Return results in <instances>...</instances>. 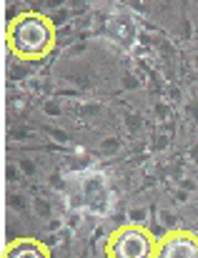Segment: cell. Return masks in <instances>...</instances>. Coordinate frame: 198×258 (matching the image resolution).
Masks as SVG:
<instances>
[{
	"label": "cell",
	"instance_id": "6da1fadb",
	"mask_svg": "<svg viewBox=\"0 0 198 258\" xmlns=\"http://www.w3.org/2000/svg\"><path fill=\"white\" fill-rule=\"evenodd\" d=\"M6 43L13 58L23 63L43 60L56 48V26L50 16H43L38 10L18 13L6 26Z\"/></svg>",
	"mask_w": 198,
	"mask_h": 258
},
{
	"label": "cell",
	"instance_id": "7a4b0ae2",
	"mask_svg": "<svg viewBox=\"0 0 198 258\" xmlns=\"http://www.w3.org/2000/svg\"><path fill=\"white\" fill-rule=\"evenodd\" d=\"M156 236L146 226H123L106 238V258H153Z\"/></svg>",
	"mask_w": 198,
	"mask_h": 258
},
{
	"label": "cell",
	"instance_id": "3957f363",
	"mask_svg": "<svg viewBox=\"0 0 198 258\" xmlns=\"http://www.w3.org/2000/svg\"><path fill=\"white\" fill-rule=\"evenodd\" d=\"M153 258H198V233L186 228L166 230L156 240Z\"/></svg>",
	"mask_w": 198,
	"mask_h": 258
},
{
	"label": "cell",
	"instance_id": "277c9868",
	"mask_svg": "<svg viewBox=\"0 0 198 258\" xmlns=\"http://www.w3.org/2000/svg\"><path fill=\"white\" fill-rule=\"evenodd\" d=\"M3 258H50V250L38 238H13L8 240Z\"/></svg>",
	"mask_w": 198,
	"mask_h": 258
},
{
	"label": "cell",
	"instance_id": "5b68a950",
	"mask_svg": "<svg viewBox=\"0 0 198 258\" xmlns=\"http://www.w3.org/2000/svg\"><path fill=\"white\" fill-rule=\"evenodd\" d=\"M156 220L160 223L163 233H166V230H173V228H178V218H176V213H173V210H168V208H158V213H156Z\"/></svg>",
	"mask_w": 198,
	"mask_h": 258
},
{
	"label": "cell",
	"instance_id": "8992f818",
	"mask_svg": "<svg viewBox=\"0 0 198 258\" xmlns=\"http://www.w3.org/2000/svg\"><path fill=\"white\" fill-rule=\"evenodd\" d=\"M128 218H130L133 226H143V223L148 220V208H143V206H140V208H130V210H128Z\"/></svg>",
	"mask_w": 198,
	"mask_h": 258
},
{
	"label": "cell",
	"instance_id": "52a82bcc",
	"mask_svg": "<svg viewBox=\"0 0 198 258\" xmlns=\"http://www.w3.org/2000/svg\"><path fill=\"white\" fill-rule=\"evenodd\" d=\"M118 148H120V138L108 136V138H103V140H100V150H103V153H116Z\"/></svg>",
	"mask_w": 198,
	"mask_h": 258
},
{
	"label": "cell",
	"instance_id": "ba28073f",
	"mask_svg": "<svg viewBox=\"0 0 198 258\" xmlns=\"http://www.w3.org/2000/svg\"><path fill=\"white\" fill-rule=\"evenodd\" d=\"M33 208H36V213H38L40 218H48V216H50V203H48L46 198H36V200H33Z\"/></svg>",
	"mask_w": 198,
	"mask_h": 258
},
{
	"label": "cell",
	"instance_id": "9c48e42d",
	"mask_svg": "<svg viewBox=\"0 0 198 258\" xmlns=\"http://www.w3.org/2000/svg\"><path fill=\"white\" fill-rule=\"evenodd\" d=\"M140 126H143V118H140V116H136V113H128V116H126V128H128L130 133L140 130Z\"/></svg>",
	"mask_w": 198,
	"mask_h": 258
},
{
	"label": "cell",
	"instance_id": "30bf717a",
	"mask_svg": "<svg viewBox=\"0 0 198 258\" xmlns=\"http://www.w3.org/2000/svg\"><path fill=\"white\" fill-rule=\"evenodd\" d=\"M43 110H46L48 116H53V118L60 116V106H58L56 100H46V103H43Z\"/></svg>",
	"mask_w": 198,
	"mask_h": 258
},
{
	"label": "cell",
	"instance_id": "8fae6325",
	"mask_svg": "<svg viewBox=\"0 0 198 258\" xmlns=\"http://www.w3.org/2000/svg\"><path fill=\"white\" fill-rule=\"evenodd\" d=\"M18 163H20V168H23L28 176H36V170H38V168H36V163H33L30 158H20Z\"/></svg>",
	"mask_w": 198,
	"mask_h": 258
},
{
	"label": "cell",
	"instance_id": "7c38bea8",
	"mask_svg": "<svg viewBox=\"0 0 198 258\" xmlns=\"http://www.w3.org/2000/svg\"><path fill=\"white\" fill-rule=\"evenodd\" d=\"M178 186H180V190H188V193H196V190H198V186H196L190 178H180Z\"/></svg>",
	"mask_w": 198,
	"mask_h": 258
},
{
	"label": "cell",
	"instance_id": "4fadbf2b",
	"mask_svg": "<svg viewBox=\"0 0 198 258\" xmlns=\"http://www.w3.org/2000/svg\"><path fill=\"white\" fill-rule=\"evenodd\" d=\"M50 20H53V26H56V28H58V26H63V23L68 20V10H66V8H63V10H58Z\"/></svg>",
	"mask_w": 198,
	"mask_h": 258
},
{
	"label": "cell",
	"instance_id": "5bb4252c",
	"mask_svg": "<svg viewBox=\"0 0 198 258\" xmlns=\"http://www.w3.org/2000/svg\"><path fill=\"white\" fill-rule=\"evenodd\" d=\"M123 86L133 90V88H138V86H140V80H138L136 76H130V73H126V76H123Z\"/></svg>",
	"mask_w": 198,
	"mask_h": 258
},
{
	"label": "cell",
	"instance_id": "9a60e30c",
	"mask_svg": "<svg viewBox=\"0 0 198 258\" xmlns=\"http://www.w3.org/2000/svg\"><path fill=\"white\" fill-rule=\"evenodd\" d=\"M186 113H188L190 120H198V103H188V106H186Z\"/></svg>",
	"mask_w": 198,
	"mask_h": 258
},
{
	"label": "cell",
	"instance_id": "2e32d148",
	"mask_svg": "<svg viewBox=\"0 0 198 258\" xmlns=\"http://www.w3.org/2000/svg\"><path fill=\"white\" fill-rule=\"evenodd\" d=\"M188 200V190H176V203H186Z\"/></svg>",
	"mask_w": 198,
	"mask_h": 258
},
{
	"label": "cell",
	"instance_id": "e0dca14e",
	"mask_svg": "<svg viewBox=\"0 0 198 258\" xmlns=\"http://www.w3.org/2000/svg\"><path fill=\"white\" fill-rule=\"evenodd\" d=\"M98 110H100L98 106H86V108H83V116H93V113H98Z\"/></svg>",
	"mask_w": 198,
	"mask_h": 258
},
{
	"label": "cell",
	"instance_id": "ac0fdd59",
	"mask_svg": "<svg viewBox=\"0 0 198 258\" xmlns=\"http://www.w3.org/2000/svg\"><path fill=\"white\" fill-rule=\"evenodd\" d=\"M166 143H168V140H166V138H163V136H158V138H156V143H153V146H156V148H158V150H160V148H166Z\"/></svg>",
	"mask_w": 198,
	"mask_h": 258
},
{
	"label": "cell",
	"instance_id": "d6986e66",
	"mask_svg": "<svg viewBox=\"0 0 198 258\" xmlns=\"http://www.w3.org/2000/svg\"><path fill=\"white\" fill-rule=\"evenodd\" d=\"M188 156H190V160H196V163H198V143L190 148V153H188Z\"/></svg>",
	"mask_w": 198,
	"mask_h": 258
},
{
	"label": "cell",
	"instance_id": "ffe728a7",
	"mask_svg": "<svg viewBox=\"0 0 198 258\" xmlns=\"http://www.w3.org/2000/svg\"><path fill=\"white\" fill-rule=\"evenodd\" d=\"M10 203H13V206H18V208H23V198H20V196H16Z\"/></svg>",
	"mask_w": 198,
	"mask_h": 258
},
{
	"label": "cell",
	"instance_id": "44dd1931",
	"mask_svg": "<svg viewBox=\"0 0 198 258\" xmlns=\"http://www.w3.org/2000/svg\"><path fill=\"white\" fill-rule=\"evenodd\" d=\"M193 66H196V68H198V56H196V60H193Z\"/></svg>",
	"mask_w": 198,
	"mask_h": 258
},
{
	"label": "cell",
	"instance_id": "7402d4cb",
	"mask_svg": "<svg viewBox=\"0 0 198 258\" xmlns=\"http://www.w3.org/2000/svg\"><path fill=\"white\" fill-rule=\"evenodd\" d=\"M80 258H88V256H80Z\"/></svg>",
	"mask_w": 198,
	"mask_h": 258
}]
</instances>
